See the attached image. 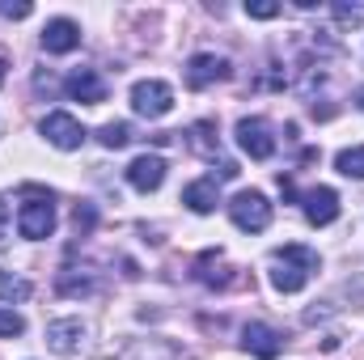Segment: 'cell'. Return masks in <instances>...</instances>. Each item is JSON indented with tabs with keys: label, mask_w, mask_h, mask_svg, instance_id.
<instances>
[{
	"label": "cell",
	"mask_w": 364,
	"mask_h": 360,
	"mask_svg": "<svg viewBox=\"0 0 364 360\" xmlns=\"http://www.w3.org/2000/svg\"><path fill=\"white\" fill-rule=\"evenodd\" d=\"M318 271V255L309 246H279L272 255V284L279 292H301L309 284V275Z\"/></svg>",
	"instance_id": "cell-1"
},
{
	"label": "cell",
	"mask_w": 364,
	"mask_h": 360,
	"mask_svg": "<svg viewBox=\"0 0 364 360\" xmlns=\"http://www.w3.org/2000/svg\"><path fill=\"white\" fill-rule=\"evenodd\" d=\"M21 208H17V229H21V238H30V242H43V238H51V229H55V203H51V191H43V186H21Z\"/></svg>",
	"instance_id": "cell-2"
},
{
	"label": "cell",
	"mask_w": 364,
	"mask_h": 360,
	"mask_svg": "<svg viewBox=\"0 0 364 360\" xmlns=\"http://www.w3.org/2000/svg\"><path fill=\"white\" fill-rule=\"evenodd\" d=\"M229 216L242 233H263L272 225V203H267L263 191H237L229 199Z\"/></svg>",
	"instance_id": "cell-3"
},
{
	"label": "cell",
	"mask_w": 364,
	"mask_h": 360,
	"mask_svg": "<svg viewBox=\"0 0 364 360\" xmlns=\"http://www.w3.org/2000/svg\"><path fill=\"white\" fill-rule=\"evenodd\" d=\"M132 110L144 115V119H161V115L174 110V90L166 81H140L132 90Z\"/></svg>",
	"instance_id": "cell-4"
},
{
	"label": "cell",
	"mask_w": 364,
	"mask_h": 360,
	"mask_svg": "<svg viewBox=\"0 0 364 360\" xmlns=\"http://www.w3.org/2000/svg\"><path fill=\"white\" fill-rule=\"evenodd\" d=\"M85 335H90V327L81 318H55V322H47V348L55 356H77L85 348Z\"/></svg>",
	"instance_id": "cell-5"
},
{
	"label": "cell",
	"mask_w": 364,
	"mask_h": 360,
	"mask_svg": "<svg viewBox=\"0 0 364 360\" xmlns=\"http://www.w3.org/2000/svg\"><path fill=\"white\" fill-rule=\"evenodd\" d=\"M43 136H47L55 149H64V153H73V149L85 144V127H81L68 110H51V115L43 119Z\"/></svg>",
	"instance_id": "cell-6"
},
{
	"label": "cell",
	"mask_w": 364,
	"mask_h": 360,
	"mask_svg": "<svg viewBox=\"0 0 364 360\" xmlns=\"http://www.w3.org/2000/svg\"><path fill=\"white\" fill-rule=\"evenodd\" d=\"M195 280H199L203 288H233V284H242L237 268H229L220 250H203V255L195 259Z\"/></svg>",
	"instance_id": "cell-7"
},
{
	"label": "cell",
	"mask_w": 364,
	"mask_h": 360,
	"mask_svg": "<svg viewBox=\"0 0 364 360\" xmlns=\"http://www.w3.org/2000/svg\"><path fill=\"white\" fill-rule=\"evenodd\" d=\"M233 68H229V60L225 55H212V51H203V55H191L186 60V85L191 90H208V85H216V81H225Z\"/></svg>",
	"instance_id": "cell-8"
},
{
	"label": "cell",
	"mask_w": 364,
	"mask_h": 360,
	"mask_svg": "<svg viewBox=\"0 0 364 360\" xmlns=\"http://www.w3.org/2000/svg\"><path fill=\"white\" fill-rule=\"evenodd\" d=\"M237 144H242L255 162H267L275 153L272 123H267V119H242V123H237Z\"/></svg>",
	"instance_id": "cell-9"
},
{
	"label": "cell",
	"mask_w": 364,
	"mask_h": 360,
	"mask_svg": "<svg viewBox=\"0 0 364 360\" xmlns=\"http://www.w3.org/2000/svg\"><path fill=\"white\" fill-rule=\"evenodd\" d=\"M77 47H81V26H77V21L55 17V21L43 26V51H51V55H68V51H77Z\"/></svg>",
	"instance_id": "cell-10"
},
{
	"label": "cell",
	"mask_w": 364,
	"mask_h": 360,
	"mask_svg": "<svg viewBox=\"0 0 364 360\" xmlns=\"http://www.w3.org/2000/svg\"><path fill=\"white\" fill-rule=\"evenodd\" d=\"M64 93H68L73 102L97 106V102H106V81L97 77V68H77V73H68V81H64Z\"/></svg>",
	"instance_id": "cell-11"
},
{
	"label": "cell",
	"mask_w": 364,
	"mask_h": 360,
	"mask_svg": "<svg viewBox=\"0 0 364 360\" xmlns=\"http://www.w3.org/2000/svg\"><path fill=\"white\" fill-rule=\"evenodd\" d=\"M127 182L136 186V191H157L161 182H166V157H157V153H144V157H136L132 166H127Z\"/></svg>",
	"instance_id": "cell-12"
},
{
	"label": "cell",
	"mask_w": 364,
	"mask_h": 360,
	"mask_svg": "<svg viewBox=\"0 0 364 360\" xmlns=\"http://www.w3.org/2000/svg\"><path fill=\"white\" fill-rule=\"evenodd\" d=\"M242 348H246L250 356H259V360H275L279 352H284V339L275 335L267 322H250V327L242 331Z\"/></svg>",
	"instance_id": "cell-13"
},
{
	"label": "cell",
	"mask_w": 364,
	"mask_h": 360,
	"mask_svg": "<svg viewBox=\"0 0 364 360\" xmlns=\"http://www.w3.org/2000/svg\"><path fill=\"white\" fill-rule=\"evenodd\" d=\"M305 216H309V225H331L335 216H339V195H335V186H314V191H305Z\"/></svg>",
	"instance_id": "cell-14"
},
{
	"label": "cell",
	"mask_w": 364,
	"mask_h": 360,
	"mask_svg": "<svg viewBox=\"0 0 364 360\" xmlns=\"http://www.w3.org/2000/svg\"><path fill=\"white\" fill-rule=\"evenodd\" d=\"M186 144L199 153V157H216L220 153V136H216V123L212 119H199L186 127Z\"/></svg>",
	"instance_id": "cell-15"
},
{
	"label": "cell",
	"mask_w": 364,
	"mask_h": 360,
	"mask_svg": "<svg viewBox=\"0 0 364 360\" xmlns=\"http://www.w3.org/2000/svg\"><path fill=\"white\" fill-rule=\"evenodd\" d=\"M182 203H186L191 212H199V216H203V212H212V208H216V182H212V179L191 182V186L182 191Z\"/></svg>",
	"instance_id": "cell-16"
},
{
	"label": "cell",
	"mask_w": 364,
	"mask_h": 360,
	"mask_svg": "<svg viewBox=\"0 0 364 360\" xmlns=\"http://www.w3.org/2000/svg\"><path fill=\"white\" fill-rule=\"evenodd\" d=\"M55 288H60V297H90V292H93V280H90V275L60 271V275H55Z\"/></svg>",
	"instance_id": "cell-17"
},
{
	"label": "cell",
	"mask_w": 364,
	"mask_h": 360,
	"mask_svg": "<svg viewBox=\"0 0 364 360\" xmlns=\"http://www.w3.org/2000/svg\"><path fill=\"white\" fill-rule=\"evenodd\" d=\"M97 140H102L106 149H127V144H132V123H106V127L97 132Z\"/></svg>",
	"instance_id": "cell-18"
},
{
	"label": "cell",
	"mask_w": 364,
	"mask_h": 360,
	"mask_svg": "<svg viewBox=\"0 0 364 360\" xmlns=\"http://www.w3.org/2000/svg\"><path fill=\"white\" fill-rule=\"evenodd\" d=\"M26 297H30V280L0 271V301H26Z\"/></svg>",
	"instance_id": "cell-19"
},
{
	"label": "cell",
	"mask_w": 364,
	"mask_h": 360,
	"mask_svg": "<svg viewBox=\"0 0 364 360\" xmlns=\"http://www.w3.org/2000/svg\"><path fill=\"white\" fill-rule=\"evenodd\" d=\"M335 170L348 174V179H364V149H343L335 157Z\"/></svg>",
	"instance_id": "cell-20"
},
{
	"label": "cell",
	"mask_w": 364,
	"mask_h": 360,
	"mask_svg": "<svg viewBox=\"0 0 364 360\" xmlns=\"http://www.w3.org/2000/svg\"><path fill=\"white\" fill-rule=\"evenodd\" d=\"M93 225H97V208H93V203H77V208H73V229H77V238H90Z\"/></svg>",
	"instance_id": "cell-21"
},
{
	"label": "cell",
	"mask_w": 364,
	"mask_h": 360,
	"mask_svg": "<svg viewBox=\"0 0 364 360\" xmlns=\"http://www.w3.org/2000/svg\"><path fill=\"white\" fill-rule=\"evenodd\" d=\"M331 13L339 26H360L364 21V4H331Z\"/></svg>",
	"instance_id": "cell-22"
},
{
	"label": "cell",
	"mask_w": 364,
	"mask_h": 360,
	"mask_svg": "<svg viewBox=\"0 0 364 360\" xmlns=\"http://www.w3.org/2000/svg\"><path fill=\"white\" fill-rule=\"evenodd\" d=\"M21 331H26V322H21L13 309H0V335H4V339H13V335H21Z\"/></svg>",
	"instance_id": "cell-23"
},
{
	"label": "cell",
	"mask_w": 364,
	"mask_h": 360,
	"mask_svg": "<svg viewBox=\"0 0 364 360\" xmlns=\"http://www.w3.org/2000/svg\"><path fill=\"white\" fill-rule=\"evenodd\" d=\"M246 13H250V17H259V21H272V17H279V4H272V0H250V4H246Z\"/></svg>",
	"instance_id": "cell-24"
},
{
	"label": "cell",
	"mask_w": 364,
	"mask_h": 360,
	"mask_svg": "<svg viewBox=\"0 0 364 360\" xmlns=\"http://www.w3.org/2000/svg\"><path fill=\"white\" fill-rule=\"evenodd\" d=\"M0 17H13V21H21V17H30V4H9V0H0Z\"/></svg>",
	"instance_id": "cell-25"
},
{
	"label": "cell",
	"mask_w": 364,
	"mask_h": 360,
	"mask_svg": "<svg viewBox=\"0 0 364 360\" xmlns=\"http://www.w3.org/2000/svg\"><path fill=\"white\" fill-rule=\"evenodd\" d=\"M4 242H9V203L0 199V250H4Z\"/></svg>",
	"instance_id": "cell-26"
},
{
	"label": "cell",
	"mask_w": 364,
	"mask_h": 360,
	"mask_svg": "<svg viewBox=\"0 0 364 360\" xmlns=\"http://www.w3.org/2000/svg\"><path fill=\"white\" fill-rule=\"evenodd\" d=\"M356 106H360V110H364V90H360V93H356Z\"/></svg>",
	"instance_id": "cell-27"
},
{
	"label": "cell",
	"mask_w": 364,
	"mask_h": 360,
	"mask_svg": "<svg viewBox=\"0 0 364 360\" xmlns=\"http://www.w3.org/2000/svg\"><path fill=\"white\" fill-rule=\"evenodd\" d=\"M0 81H4V60H0Z\"/></svg>",
	"instance_id": "cell-28"
}]
</instances>
